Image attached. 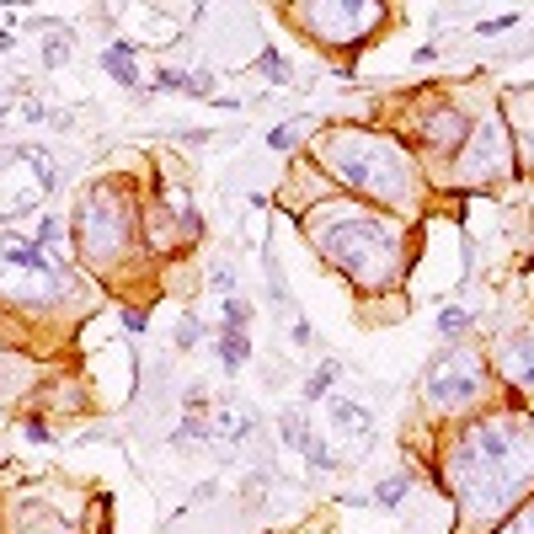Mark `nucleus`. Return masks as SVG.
Segmentation results:
<instances>
[{
	"label": "nucleus",
	"mask_w": 534,
	"mask_h": 534,
	"mask_svg": "<svg viewBox=\"0 0 534 534\" xmlns=\"http://www.w3.org/2000/svg\"><path fill=\"white\" fill-rule=\"evenodd\" d=\"M59 262L38 241H0V300H22V305H54L59 300Z\"/></svg>",
	"instance_id": "8"
},
{
	"label": "nucleus",
	"mask_w": 534,
	"mask_h": 534,
	"mask_svg": "<svg viewBox=\"0 0 534 534\" xmlns=\"http://www.w3.org/2000/svg\"><path fill=\"white\" fill-rule=\"evenodd\" d=\"M284 17L321 49H358L374 38V27H385L390 11L380 0H316V6H289Z\"/></svg>",
	"instance_id": "6"
},
{
	"label": "nucleus",
	"mask_w": 534,
	"mask_h": 534,
	"mask_svg": "<svg viewBox=\"0 0 534 534\" xmlns=\"http://www.w3.org/2000/svg\"><path fill=\"white\" fill-rule=\"evenodd\" d=\"M438 476L460 497V524H502L518 502L534 497V417L513 406L454 422L438 449Z\"/></svg>",
	"instance_id": "1"
},
{
	"label": "nucleus",
	"mask_w": 534,
	"mask_h": 534,
	"mask_svg": "<svg viewBox=\"0 0 534 534\" xmlns=\"http://www.w3.org/2000/svg\"><path fill=\"white\" fill-rule=\"evenodd\" d=\"M337 428L358 444H369V412H358V406H337Z\"/></svg>",
	"instance_id": "13"
},
{
	"label": "nucleus",
	"mask_w": 534,
	"mask_h": 534,
	"mask_svg": "<svg viewBox=\"0 0 534 534\" xmlns=\"http://www.w3.org/2000/svg\"><path fill=\"white\" fill-rule=\"evenodd\" d=\"M134 187L113 177V182H97L81 203V214H75V246H81V257L107 273V267H118L129 257L134 246V203H129Z\"/></svg>",
	"instance_id": "4"
},
{
	"label": "nucleus",
	"mask_w": 534,
	"mask_h": 534,
	"mask_svg": "<svg viewBox=\"0 0 534 534\" xmlns=\"http://www.w3.org/2000/svg\"><path fill=\"white\" fill-rule=\"evenodd\" d=\"M219 353H225V364L235 369V364H246V353H251V342H246V332H225V342H219Z\"/></svg>",
	"instance_id": "16"
},
{
	"label": "nucleus",
	"mask_w": 534,
	"mask_h": 534,
	"mask_svg": "<svg viewBox=\"0 0 534 534\" xmlns=\"http://www.w3.org/2000/svg\"><path fill=\"white\" fill-rule=\"evenodd\" d=\"M465 326H470V316H465L460 305H444V310H438V332H444V342H460Z\"/></svg>",
	"instance_id": "15"
},
{
	"label": "nucleus",
	"mask_w": 534,
	"mask_h": 534,
	"mask_svg": "<svg viewBox=\"0 0 534 534\" xmlns=\"http://www.w3.org/2000/svg\"><path fill=\"white\" fill-rule=\"evenodd\" d=\"M332 380H337V364H321V369L305 380V401H321L326 390H332Z\"/></svg>",
	"instance_id": "17"
},
{
	"label": "nucleus",
	"mask_w": 534,
	"mask_h": 534,
	"mask_svg": "<svg viewBox=\"0 0 534 534\" xmlns=\"http://www.w3.org/2000/svg\"><path fill=\"white\" fill-rule=\"evenodd\" d=\"M513 134H508V118H502V107H492L481 123H470V139L460 145V155H454L449 166V182L460 187H497L513 177Z\"/></svg>",
	"instance_id": "7"
},
{
	"label": "nucleus",
	"mask_w": 534,
	"mask_h": 534,
	"mask_svg": "<svg viewBox=\"0 0 534 534\" xmlns=\"http://www.w3.org/2000/svg\"><path fill=\"white\" fill-rule=\"evenodd\" d=\"M492 364L508 385L534 390V326H518V332H502L492 348Z\"/></svg>",
	"instance_id": "9"
},
{
	"label": "nucleus",
	"mask_w": 534,
	"mask_h": 534,
	"mask_svg": "<svg viewBox=\"0 0 534 534\" xmlns=\"http://www.w3.org/2000/svg\"><path fill=\"white\" fill-rule=\"evenodd\" d=\"M65 54H70V43H65V38H49V54H43V59H49V65H59Z\"/></svg>",
	"instance_id": "19"
},
{
	"label": "nucleus",
	"mask_w": 534,
	"mask_h": 534,
	"mask_svg": "<svg viewBox=\"0 0 534 534\" xmlns=\"http://www.w3.org/2000/svg\"><path fill=\"white\" fill-rule=\"evenodd\" d=\"M492 385H497V374L476 348H449L422 374V406H428L433 417H460V412H476V406L492 396Z\"/></svg>",
	"instance_id": "5"
},
{
	"label": "nucleus",
	"mask_w": 534,
	"mask_h": 534,
	"mask_svg": "<svg viewBox=\"0 0 534 534\" xmlns=\"http://www.w3.org/2000/svg\"><path fill=\"white\" fill-rule=\"evenodd\" d=\"M412 492V470H401V476H390V481H380V492H374V502L380 508H396V502Z\"/></svg>",
	"instance_id": "14"
},
{
	"label": "nucleus",
	"mask_w": 534,
	"mask_h": 534,
	"mask_svg": "<svg viewBox=\"0 0 534 534\" xmlns=\"http://www.w3.org/2000/svg\"><path fill=\"white\" fill-rule=\"evenodd\" d=\"M502 118H508V134H513V150L534 166V86H518L502 97Z\"/></svg>",
	"instance_id": "10"
},
{
	"label": "nucleus",
	"mask_w": 534,
	"mask_h": 534,
	"mask_svg": "<svg viewBox=\"0 0 534 534\" xmlns=\"http://www.w3.org/2000/svg\"><path fill=\"white\" fill-rule=\"evenodd\" d=\"M102 65L113 70L118 86H139V70H134V59H129V43H113V49L102 54Z\"/></svg>",
	"instance_id": "11"
},
{
	"label": "nucleus",
	"mask_w": 534,
	"mask_h": 534,
	"mask_svg": "<svg viewBox=\"0 0 534 534\" xmlns=\"http://www.w3.org/2000/svg\"><path fill=\"white\" fill-rule=\"evenodd\" d=\"M267 145H273V150H289V145H294V129H273V134H267Z\"/></svg>",
	"instance_id": "18"
},
{
	"label": "nucleus",
	"mask_w": 534,
	"mask_h": 534,
	"mask_svg": "<svg viewBox=\"0 0 534 534\" xmlns=\"http://www.w3.org/2000/svg\"><path fill=\"white\" fill-rule=\"evenodd\" d=\"M305 235L364 294L401 289L406 267H412V230H406V219L374 209L364 198H332L326 209L305 214Z\"/></svg>",
	"instance_id": "2"
},
{
	"label": "nucleus",
	"mask_w": 534,
	"mask_h": 534,
	"mask_svg": "<svg viewBox=\"0 0 534 534\" xmlns=\"http://www.w3.org/2000/svg\"><path fill=\"white\" fill-rule=\"evenodd\" d=\"M310 155H316V166L332 171L353 198H369L374 209H385L396 219L422 214L428 182H422L417 155L406 139L380 134V129H358V123H332V129H321L310 139Z\"/></svg>",
	"instance_id": "3"
},
{
	"label": "nucleus",
	"mask_w": 534,
	"mask_h": 534,
	"mask_svg": "<svg viewBox=\"0 0 534 534\" xmlns=\"http://www.w3.org/2000/svg\"><path fill=\"white\" fill-rule=\"evenodd\" d=\"M0 107H6V91H0Z\"/></svg>",
	"instance_id": "20"
},
{
	"label": "nucleus",
	"mask_w": 534,
	"mask_h": 534,
	"mask_svg": "<svg viewBox=\"0 0 534 534\" xmlns=\"http://www.w3.org/2000/svg\"><path fill=\"white\" fill-rule=\"evenodd\" d=\"M492 534H534V497L518 502V508H513L508 518H502V524H497Z\"/></svg>",
	"instance_id": "12"
}]
</instances>
